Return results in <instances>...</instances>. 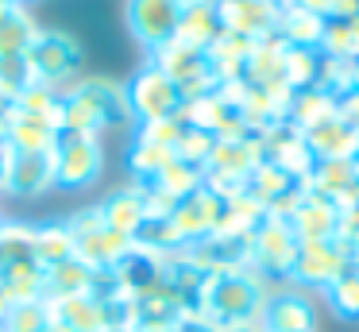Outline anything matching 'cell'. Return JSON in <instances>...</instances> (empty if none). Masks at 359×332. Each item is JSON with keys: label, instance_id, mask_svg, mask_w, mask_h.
<instances>
[{"label": "cell", "instance_id": "46", "mask_svg": "<svg viewBox=\"0 0 359 332\" xmlns=\"http://www.w3.org/2000/svg\"><path fill=\"white\" fill-rule=\"evenodd\" d=\"M8 112H12V100L0 93V143H8Z\"/></svg>", "mask_w": 359, "mask_h": 332}, {"label": "cell", "instance_id": "25", "mask_svg": "<svg viewBox=\"0 0 359 332\" xmlns=\"http://www.w3.org/2000/svg\"><path fill=\"white\" fill-rule=\"evenodd\" d=\"M255 51V39L248 35H236V31H220L209 46V58H212V69H217L220 81H240L243 69H248V58Z\"/></svg>", "mask_w": 359, "mask_h": 332}, {"label": "cell", "instance_id": "32", "mask_svg": "<svg viewBox=\"0 0 359 332\" xmlns=\"http://www.w3.org/2000/svg\"><path fill=\"white\" fill-rule=\"evenodd\" d=\"M263 220H266V208L259 205L255 197L240 193V197H228L224 201L220 220H217V232H228V236H251Z\"/></svg>", "mask_w": 359, "mask_h": 332}, {"label": "cell", "instance_id": "1", "mask_svg": "<svg viewBox=\"0 0 359 332\" xmlns=\"http://www.w3.org/2000/svg\"><path fill=\"white\" fill-rule=\"evenodd\" d=\"M128 124H132L128 93L112 77H78L70 89H62V131L101 135Z\"/></svg>", "mask_w": 359, "mask_h": 332}, {"label": "cell", "instance_id": "35", "mask_svg": "<svg viewBox=\"0 0 359 332\" xmlns=\"http://www.w3.org/2000/svg\"><path fill=\"white\" fill-rule=\"evenodd\" d=\"M132 247L151 251V255H174V251L186 247V239L178 236L170 216H147V220L140 224V232L132 236Z\"/></svg>", "mask_w": 359, "mask_h": 332}, {"label": "cell", "instance_id": "19", "mask_svg": "<svg viewBox=\"0 0 359 332\" xmlns=\"http://www.w3.org/2000/svg\"><path fill=\"white\" fill-rule=\"evenodd\" d=\"M305 190L336 201V205H355L359 185H355V159H317L313 174L305 178Z\"/></svg>", "mask_w": 359, "mask_h": 332}, {"label": "cell", "instance_id": "15", "mask_svg": "<svg viewBox=\"0 0 359 332\" xmlns=\"http://www.w3.org/2000/svg\"><path fill=\"white\" fill-rule=\"evenodd\" d=\"M251 251V236H228V232H212V236L197 239L186 247V255L205 270V274H224V270H243Z\"/></svg>", "mask_w": 359, "mask_h": 332}, {"label": "cell", "instance_id": "30", "mask_svg": "<svg viewBox=\"0 0 359 332\" xmlns=\"http://www.w3.org/2000/svg\"><path fill=\"white\" fill-rule=\"evenodd\" d=\"M35 263H39L43 270L47 267H58V263L74 259V239H70V228H66V220H50V224H35Z\"/></svg>", "mask_w": 359, "mask_h": 332}, {"label": "cell", "instance_id": "49", "mask_svg": "<svg viewBox=\"0 0 359 332\" xmlns=\"http://www.w3.org/2000/svg\"><path fill=\"white\" fill-rule=\"evenodd\" d=\"M8 313H12V301L0 293V332H4V321H8Z\"/></svg>", "mask_w": 359, "mask_h": 332}, {"label": "cell", "instance_id": "2", "mask_svg": "<svg viewBox=\"0 0 359 332\" xmlns=\"http://www.w3.org/2000/svg\"><path fill=\"white\" fill-rule=\"evenodd\" d=\"M271 290L274 286L266 282V278H259L251 267L209 274L205 286H201V298H197V313L209 317L217 328H228V324H251V321H259Z\"/></svg>", "mask_w": 359, "mask_h": 332}, {"label": "cell", "instance_id": "7", "mask_svg": "<svg viewBox=\"0 0 359 332\" xmlns=\"http://www.w3.org/2000/svg\"><path fill=\"white\" fill-rule=\"evenodd\" d=\"M55 185L58 190H89L104 170L101 135H78V131H58L55 147Z\"/></svg>", "mask_w": 359, "mask_h": 332}, {"label": "cell", "instance_id": "37", "mask_svg": "<svg viewBox=\"0 0 359 332\" xmlns=\"http://www.w3.org/2000/svg\"><path fill=\"white\" fill-rule=\"evenodd\" d=\"M325 301L336 317L344 321H359V263H351L340 278L325 290Z\"/></svg>", "mask_w": 359, "mask_h": 332}, {"label": "cell", "instance_id": "34", "mask_svg": "<svg viewBox=\"0 0 359 332\" xmlns=\"http://www.w3.org/2000/svg\"><path fill=\"white\" fill-rule=\"evenodd\" d=\"M178 154L170 147H158V143H147V139H132L128 147V174L132 182H155Z\"/></svg>", "mask_w": 359, "mask_h": 332}, {"label": "cell", "instance_id": "38", "mask_svg": "<svg viewBox=\"0 0 359 332\" xmlns=\"http://www.w3.org/2000/svg\"><path fill=\"white\" fill-rule=\"evenodd\" d=\"M212 147H217V135H209V131L194 128V124H186V131H182V139L174 143V154H178L182 162H189V166L205 170L212 159Z\"/></svg>", "mask_w": 359, "mask_h": 332}, {"label": "cell", "instance_id": "36", "mask_svg": "<svg viewBox=\"0 0 359 332\" xmlns=\"http://www.w3.org/2000/svg\"><path fill=\"white\" fill-rule=\"evenodd\" d=\"M135 185H155L163 197H170L174 205H178L182 197H189V193H197L205 185V170H197V166H189V162L174 159L170 166L155 178V182H135Z\"/></svg>", "mask_w": 359, "mask_h": 332}, {"label": "cell", "instance_id": "41", "mask_svg": "<svg viewBox=\"0 0 359 332\" xmlns=\"http://www.w3.org/2000/svg\"><path fill=\"white\" fill-rule=\"evenodd\" d=\"M182 131H186V120L182 116H174V120H155V124H140L135 128V139H147V143H158V147H170L182 139Z\"/></svg>", "mask_w": 359, "mask_h": 332}, {"label": "cell", "instance_id": "39", "mask_svg": "<svg viewBox=\"0 0 359 332\" xmlns=\"http://www.w3.org/2000/svg\"><path fill=\"white\" fill-rule=\"evenodd\" d=\"M47 324H50V305H47V298H39V301L12 305L4 332H47Z\"/></svg>", "mask_w": 359, "mask_h": 332}, {"label": "cell", "instance_id": "22", "mask_svg": "<svg viewBox=\"0 0 359 332\" xmlns=\"http://www.w3.org/2000/svg\"><path fill=\"white\" fill-rule=\"evenodd\" d=\"M97 208H101L104 224H109L112 232H120V236H128V239H132L135 232H140V224L147 220V201H143V193L135 190L132 182H128L124 190L109 193Z\"/></svg>", "mask_w": 359, "mask_h": 332}, {"label": "cell", "instance_id": "14", "mask_svg": "<svg viewBox=\"0 0 359 332\" xmlns=\"http://www.w3.org/2000/svg\"><path fill=\"white\" fill-rule=\"evenodd\" d=\"M220 208H224V197H217L209 185H201L197 193H189V197H182L178 205H174L170 220H174V228H178V236L186 239V247L217 232Z\"/></svg>", "mask_w": 359, "mask_h": 332}, {"label": "cell", "instance_id": "9", "mask_svg": "<svg viewBox=\"0 0 359 332\" xmlns=\"http://www.w3.org/2000/svg\"><path fill=\"white\" fill-rule=\"evenodd\" d=\"M147 62L163 69V74L170 77V81L178 85L182 93H186V100H189V97H201V93H209V89H217V85H220L217 69H212L209 51L186 46V43H178V39L163 43L158 51H151Z\"/></svg>", "mask_w": 359, "mask_h": 332}, {"label": "cell", "instance_id": "6", "mask_svg": "<svg viewBox=\"0 0 359 332\" xmlns=\"http://www.w3.org/2000/svg\"><path fill=\"white\" fill-rule=\"evenodd\" d=\"M128 93V112H132V128L140 124H155V120H174L186 112V93L170 81L158 66H140L132 74V81L124 85Z\"/></svg>", "mask_w": 359, "mask_h": 332}, {"label": "cell", "instance_id": "31", "mask_svg": "<svg viewBox=\"0 0 359 332\" xmlns=\"http://www.w3.org/2000/svg\"><path fill=\"white\" fill-rule=\"evenodd\" d=\"M97 270L81 259H66L58 267H47V298H74V293H93Z\"/></svg>", "mask_w": 359, "mask_h": 332}, {"label": "cell", "instance_id": "47", "mask_svg": "<svg viewBox=\"0 0 359 332\" xmlns=\"http://www.w3.org/2000/svg\"><path fill=\"white\" fill-rule=\"evenodd\" d=\"M8 166H12V147L0 143V193H4V182H8Z\"/></svg>", "mask_w": 359, "mask_h": 332}, {"label": "cell", "instance_id": "12", "mask_svg": "<svg viewBox=\"0 0 359 332\" xmlns=\"http://www.w3.org/2000/svg\"><path fill=\"white\" fill-rule=\"evenodd\" d=\"M263 162H271V166L286 170L290 178L305 182V178L313 174V166H317V154L309 151L305 131H297L290 120H282L263 135Z\"/></svg>", "mask_w": 359, "mask_h": 332}, {"label": "cell", "instance_id": "16", "mask_svg": "<svg viewBox=\"0 0 359 332\" xmlns=\"http://www.w3.org/2000/svg\"><path fill=\"white\" fill-rule=\"evenodd\" d=\"M47 190H58L50 151H12L4 193H12V197H39V193H47Z\"/></svg>", "mask_w": 359, "mask_h": 332}, {"label": "cell", "instance_id": "40", "mask_svg": "<svg viewBox=\"0 0 359 332\" xmlns=\"http://www.w3.org/2000/svg\"><path fill=\"white\" fill-rule=\"evenodd\" d=\"M32 85H35V77H32V66H27L24 54H20V58H0V93H4L12 105H16Z\"/></svg>", "mask_w": 359, "mask_h": 332}, {"label": "cell", "instance_id": "23", "mask_svg": "<svg viewBox=\"0 0 359 332\" xmlns=\"http://www.w3.org/2000/svg\"><path fill=\"white\" fill-rule=\"evenodd\" d=\"M58 139V124L43 120L35 112H24V108L12 105L8 112V147L12 151H50Z\"/></svg>", "mask_w": 359, "mask_h": 332}, {"label": "cell", "instance_id": "10", "mask_svg": "<svg viewBox=\"0 0 359 332\" xmlns=\"http://www.w3.org/2000/svg\"><path fill=\"white\" fill-rule=\"evenodd\" d=\"M182 4L186 0H124V23L135 43L151 54L174 39L182 20Z\"/></svg>", "mask_w": 359, "mask_h": 332}, {"label": "cell", "instance_id": "24", "mask_svg": "<svg viewBox=\"0 0 359 332\" xmlns=\"http://www.w3.org/2000/svg\"><path fill=\"white\" fill-rule=\"evenodd\" d=\"M305 139H309V151L317 154V159H359V131L348 128L340 116L309 128Z\"/></svg>", "mask_w": 359, "mask_h": 332}, {"label": "cell", "instance_id": "50", "mask_svg": "<svg viewBox=\"0 0 359 332\" xmlns=\"http://www.w3.org/2000/svg\"><path fill=\"white\" fill-rule=\"evenodd\" d=\"M39 4V0H0V8H32Z\"/></svg>", "mask_w": 359, "mask_h": 332}, {"label": "cell", "instance_id": "26", "mask_svg": "<svg viewBox=\"0 0 359 332\" xmlns=\"http://www.w3.org/2000/svg\"><path fill=\"white\" fill-rule=\"evenodd\" d=\"M320 35H325V15L305 12V8L282 0L278 8V39L286 46H320Z\"/></svg>", "mask_w": 359, "mask_h": 332}, {"label": "cell", "instance_id": "27", "mask_svg": "<svg viewBox=\"0 0 359 332\" xmlns=\"http://www.w3.org/2000/svg\"><path fill=\"white\" fill-rule=\"evenodd\" d=\"M39 35L32 8H0V58H20Z\"/></svg>", "mask_w": 359, "mask_h": 332}, {"label": "cell", "instance_id": "21", "mask_svg": "<svg viewBox=\"0 0 359 332\" xmlns=\"http://www.w3.org/2000/svg\"><path fill=\"white\" fill-rule=\"evenodd\" d=\"M50 321L66 324L70 332H109L104 324V305L93 293H74V298H47Z\"/></svg>", "mask_w": 359, "mask_h": 332}, {"label": "cell", "instance_id": "4", "mask_svg": "<svg viewBox=\"0 0 359 332\" xmlns=\"http://www.w3.org/2000/svg\"><path fill=\"white\" fill-rule=\"evenodd\" d=\"M297 251H302V236L294 232V224L286 216H266L255 232H251V251H248V267L266 282H290L294 274Z\"/></svg>", "mask_w": 359, "mask_h": 332}, {"label": "cell", "instance_id": "48", "mask_svg": "<svg viewBox=\"0 0 359 332\" xmlns=\"http://www.w3.org/2000/svg\"><path fill=\"white\" fill-rule=\"evenodd\" d=\"M217 332H263V324L251 321V324H228V328H217Z\"/></svg>", "mask_w": 359, "mask_h": 332}, {"label": "cell", "instance_id": "5", "mask_svg": "<svg viewBox=\"0 0 359 332\" xmlns=\"http://www.w3.org/2000/svg\"><path fill=\"white\" fill-rule=\"evenodd\" d=\"M66 228H70V239H74V259H81L93 270H112L132 251V239L112 232L97 205L78 208L74 216H66Z\"/></svg>", "mask_w": 359, "mask_h": 332}, {"label": "cell", "instance_id": "44", "mask_svg": "<svg viewBox=\"0 0 359 332\" xmlns=\"http://www.w3.org/2000/svg\"><path fill=\"white\" fill-rule=\"evenodd\" d=\"M170 332H217V324H212L209 317H201V313L194 309V313H186V317H182V321L174 324Z\"/></svg>", "mask_w": 359, "mask_h": 332}, {"label": "cell", "instance_id": "8", "mask_svg": "<svg viewBox=\"0 0 359 332\" xmlns=\"http://www.w3.org/2000/svg\"><path fill=\"white\" fill-rule=\"evenodd\" d=\"M355 263V251H351L344 239H305L302 251H297V263H294V274H290V286L297 290H320L325 293L344 270Z\"/></svg>", "mask_w": 359, "mask_h": 332}, {"label": "cell", "instance_id": "3", "mask_svg": "<svg viewBox=\"0 0 359 332\" xmlns=\"http://www.w3.org/2000/svg\"><path fill=\"white\" fill-rule=\"evenodd\" d=\"M24 58L32 66L35 81L50 85V89H70L81 77V69H86V54H81L78 39L66 35V31H55V27H39V35L27 46Z\"/></svg>", "mask_w": 359, "mask_h": 332}, {"label": "cell", "instance_id": "33", "mask_svg": "<svg viewBox=\"0 0 359 332\" xmlns=\"http://www.w3.org/2000/svg\"><path fill=\"white\" fill-rule=\"evenodd\" d=\"M332 116H336V100L328 97V93H320V89H302V93H294V100H290L286 120L294 124L297 131H309V128H317V124L332 120Z\"/></svg>", "mask_w": 359, "mask_h": 332}, {"label": "cell", "instance_id": "29", "mask_svg": "<svg viewBox=\"0 0 359 332\" xmlns=\"http://www.w3.org/2000/svg\"><path fill=\"white\" fill-rule=\"evenodd\" d=\"M282 62H286V43L278 35L259 39L255 51L248 58V69H243V81L251 85H278L282 81Z\"/></svg>", "mask_w": 359, "mask_h": 332}, {"label": "cell", "instance_id": "20", "mask_svg": "<svg viewBox=\"0 0 359 332\" xmlns=\"http://www.w3.org/2000/svg\"><path fill=\"white\" fill-rule=\"evenodd\" d=\"M220 12H217V0H186L182 4V20L174 39L186 46H197V51H209L212 39L220 35Z\"/></svg>", "mask_w": 359, "mask_h": 332}, {"label": "cell", "instance_id": "18", "mask_svg": "<svg viewBox=\"0 0 359 332\" xmlns=\"http://www.w3.org/2000/svg\"><path fill=\"white\" fill-rule=\"evenodd\" d=\"M286 220L294 224V232L302 236V244L305 239H332L336 228H340V205L328 201V197H320V193H313V190H305Z\"/></svg>", "mask_w": 359, "mask_h": 332}, {"label": "cell", "instance_id": "43", "mask_svg": "<svg viewBox=\"0 0 359 332\" xmlns=\"http://www.w3.org/2000/svg\"><path fill=\"white\" fill-rule=\"evenodd\" d=\"M336 116H340L348 128L359 131V89H348L340 100H336Z\"/></svg>", "mask_w": 359, "mask_h": 332}, {"label": "cell", "instance_id": "42", "mask_svg": "<svg viewBox=\"0 0 359 332\" xmlns=\"http://www.w3.org/2000/svg\"><path fill=\"white\" fill-rule=\"evenodd\" d=\"M336 239H344L351 251H359V201L340 208V228H336Z\"/></svg>", "mask_w": 359, "mask_h": 332}, {"label": "cell", "instance_id": "28", "mask_svg": "<svg viewBox=\"0 0 359 332\" xmlns=\"http://www.w3.org/2000/svg\"><path fill=\"white\" fill-rule=\"evenodd\" d=\"M320 69H325V54L320 46H286V62H282V81L294 93L317 89Z\"/></svg>", "mask_w": 359, "mask_h": 332}, {"label": "cell", "instance_id": "54", "mask_svg": "<svg viewBox=\"0 0 359 332\" xmlns=\"http://www.w3.org/2000/svg\"><path fill=\"white\" fill-rule=\"evenodd\" d=\"M355 263H359V251H355Z\"/></svg>", "mask_w": 359, "mask_h": 332}, {"label": "cell", "instance_id": "45", "mask_svg": "<svg viewBox=\"0 0 359 332\" xmlns=\"http://www.w3.org/2000/svg\"><path fill=\"white\" fill-rule=\"evenodd\" d=\"M290 4L305 8V12H317V15H325V20H328V12H332L336 0H290Z\"/></svg>", "mask_w": 359, "mask_h": 332}, {"label": "cell", "instance_id": "17", "mask_svg": "<svg viewBox=\"0 0 359 332\" xmlns=\"http://www.w3.org/2000/svg\"><path fill=\"white\" fill-rule=\"evenodd\" d=\"M263 162V135H232V139H217L212 159L205 166V174H220V178H243Z\"/></svg>", "mask_w": 359, "mask_h": 332}, {"label": "cell", "instance_id": "11", "mask_svg": "<svg viewBox=\"0 0 359 332\" xmlns=\"http://www.w3.org/2000/svg\"><path fill=\"white\" fill-rule=\"evenodd\" d=\"M263 332H317V301L297 286H274L259 313Z\"/></svg>", "mask_w": 359, "mask_h": 332}, {"label": "cell", "instance_id": "53", "mask_svg": "<svg viewBox=\"0 0 359 332\" xmlns=\"http://www.w3.org/2000/svg\"><path fill=\"white\" fill-rule=\"evenodd\" d=\"M355 185H359V159H355Z\"/></svg>", "mask_w": 359, "mask_h": 332}, {"label": "cell", "instance_id": "51", "mask_svg": "<svg viewBox=\"0 0 359 332\" xmlns=\"http://www.w3.org/2000/svg\"><path fill=\"white\" fill-rule=\"evenodd\" d=\"M351 85H355V89H359V58L351 62Z\"/></svg>", "mask_w": 359, "mask_h": 332}, {"label": "cell", "instance_id": "52", "mask_svg": "<svg viewBox=\"0 0 359 332\" xmlns=\"http://www.w3.org/2000/svg\"><path fill=\"white\" fill-rule=\"evenodd\" d=\"M47 332H70V328H66V324H58V321H50V324H47Z\"/></svg>", "mask_w": 359, "mask_h": 332}, {"label": "cell", "instance_id": "13", "mask_svg": "<svg viewBox=\"0 0 359 332\" xmlns=\"http://www.w3.org/2000/svg\"><path fill=\"white\" fill-rule=\"evenodd\" d=\"M278 0H217L220 27L248 39H271L278 35Z\"/></svg>", "mask_w": 359, "mask_h": 332}]
</instances>
